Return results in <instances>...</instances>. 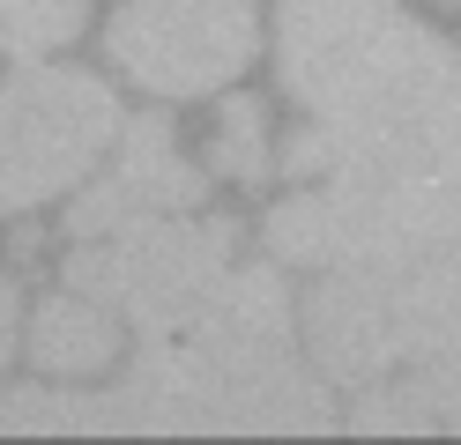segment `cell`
Listing matches in <instances>:
<instances>
[{"label": "cell", "mask_w": 461, "mask_h": 445, "mask_svg": "<svg viewBox=\"0 0 461 445\" xmlns=\"http://www.w3.org/2000/svg\"><path fill=\"white\" fill-rule=\"evenodd\" d=\"M201 200H209V164H194L179 148V119L171 111H134V119H120L112 164L75 186L60 230L68 237H104L120 223L186 216V208H201Z\"/></svg>", "instance_id": "cell-7"}, {"label": "cell", "mask_w": 461, "mask_h": 445, "mask_svg": "<svg viewBox=\"0 0 461 445\" xmlns=\"http://www.w3.org/2000/svg\"><path fill=\"white\" fill-rule=\"evenodd\" d=\"M261 52L253 0H127L104 22V59L164 104L223 97Z\"/></svg>", "instance_id": "cell-6"}, {"label": "cell", "mask_w": 461, "mask_h": 445, "mask_svg": "<svg viewBox=\"0 0 461 445\" xmlns=\"http://www.w3.org/2000/svg\"><path fill=\"white\" fill-rule=\"evenodd\" d=\"M127 342H134L127 319L112 305H97V297L68 289V282L31 312V364L45 378H104L127 356Z\"/></svg>", "instance_id": "cell-8"}, {"label": "cell", "mask_w": 461, "mask_h": 445, "mask_svg": "<svg viewBox=\"0 0 461 445\" xmlns=\"http://www.w3.org/2000/svg\"><path fill=\"white\" fill-rule=\"evenodd\" d=\"M230 260H239V223L186 208V216L120 223L104 237H68L60 282L97 297V305H112L127 319V334H157V326L186 319L216 289V275Z\"/></svg>", "instance_id": "cell-5"}, {"label": "cell", "mask_w": 461, "mask_h": 445, "mask_svg": "<svg viewBox=\"0 0 461 445\" xmlns=\"http://www.w3.org/2000/svg\"><path fill=\"white\" fill-rule=\"evenodd\" d=\"M120 119V89L90 67L23 59V75H0V223L75 193L112 156Z\"/></svg>", "instance_id": "cell-4"}, {"label": "cell", "mask_w": 461, "mask_h": 445, "mask_svg": "<svg viewBox=\"0 0 461 445\" xmlns=\"http://www.w3.org/2000/svg\"><path fill=\"white\" fill-rule=\"evenodd\" d=\"M15 326H23V289L0 267V378H8V356H15Z\"/></svg>", "instance_id": "cell-11"}, {"label": "cell", "mask_w": 461, "mask_h": 445, "mask_svg": "<svg viewBox=\"0 0 461 445\" xmlns=\"http://www.w3.org/2000/svg\"><path fill=\"white\" fill-rule=\"evenodd\" d=\"M209 178H230V186H268L276 178V156H268V104L253 89H230L216 104V127H209V148H201Z\"/></svg>", "instance_id": "cell-9"}, {"label": "cell", "mask_w": 461, "mask_h": 445, "mask_svg": "<svg viewBox=\"0 0 461 445\" xmlns=\"http://www.w3.org/2000/svg\"><path fill=\"white\" fill-rule=\"evenodd\" d=\"M335 386L298 342L283 260H230L186 319L134 334L120 378H45L0 394V431H335Z\"/></svg>", "instance_id": "cell-2"}, {"label": "cell", "mask_w": 461, "mask_h": 445, "mask_svg": "<svg viewBox=\"0 0 461 445\" xmlns=\"http://www.w3.org/2000/svg\"><path fill=\"white\" fill-rule=\"evenodd\" d=\"M298 104L261 245L283 267H402L461 245V52L402 0H276Z\"/></svg>", "instance_id": "cell-1"}, {"label": "cell", "mask_w": 461, "mask_h": 445, "mask_svg": "<svg viewBox=\"0 0 461 445\" xmlns=\"http://www.w3.org/2000/svg\"><path fill=\"white\" fill-rule=\"evenodd\" d=\"M298 342L350 431H461V245L402 267H321Z\"/></svg>", "instance_id": "cell-3"}, {"label": "cell", "mask_w": 461, "mask_h": 445, "mask_svg": "<svg viewBox=\"0 0 461 445\" xmlns=\"http://www.w3.org/2000/svg\"><path fill=\"white\" fill-rule=\"evenodd\" d=\"M90 0H0V52L8 59H52L82 38Z\"/></svg>", "instance_id": "cell-10"}]
</instances>
